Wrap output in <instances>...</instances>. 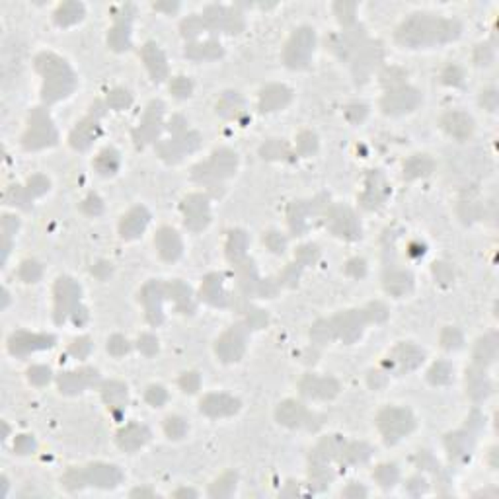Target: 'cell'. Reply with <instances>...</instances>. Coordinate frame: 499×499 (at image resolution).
<instances>
[{
	"label": "cell",
	"instance_id": "obj_36",
	"mask_svg": "<svg viewBox=\"0 0 499 499\" xmlns=\"http://www.w3.org/2000/svg\"><path fill=\"white\" fill-rule=\"evenodd\" d=\"M166 433L174 439H180L185 433V423H183V419L180 417H170L168 421H166Z\"/></svg>",
	"mask_w": 499,
	"mask_h": 499
},
{
	"label": "cell",
	"instance_id": "obj_9",
	"mask_svg": "<svg viewBox=\"0 0 499 499\" xmlns=\"http://www.w3.org/2000/svg\"><path fill=\"white\" fill-rule=\"evenodd\" d=\"M363 324H365V314L351 310V312H345L343 316L336 318L332 322V328H334V334H338L343 340L353 341L355 338H359Z\"/></svg>",
	"mask_w": 499,
	"mask_h": 499
},
{
	"label": "cell",
	"instance_id": "obj_37",
	"mask_svg": "<svg viewBox=\"0 0 499 499\" xmlns=\"http://www.w3.org/2000/svg\"><path fill=\"white\" fill-rule=\"evenodd\" d=\"M170 88H172V92H174L176 96H180V97L189 96V92H192V84H189V80H185L183 76L176 78V80L172 82Z\"/></svg>",
	"mask_w": 499,
	"mask_h": 499
},
{
	"label": "cell",
	"instance_id": "obj_27",
	"mask_svg": "<svg viewBox=\"0 0 499 499\" xmlns=\"http://www.w3.org/2000/svg\"><path fill=\"white\" fill-rule=\"evenodd\" d=\"M410 287H412V277L406 271H394V273H390L388 277H386V289H388V292H394L398 297L404 294V292H408Z\"/></svg>",
	"mask_w": 499,
	"mask_h": 499
},
{
	"label": "cell",
	"instance_id": "obj_41",
	"mask_svg": "<svg viewBox=\"0 0 499 499\" xmlns=\"http://www.w3.org/2000/svg\"><path fill=\"white\" fill-rule=\"evenodd\" d=\"M182 386L185 388V392H195V388H197V378L194 377V373L192 375H185L182 378Z\"/></svg>",
	"mask_w": 499,
	"mask_h": 499
},
{
	"label": "cell",
	"instance_id": "obj_16",
	"mask_svg": "<svg viewBox=\"0 0 499 499\" xmlns=\"http://www.w3.org/2000/svg\"><path fill=\"white\" fill-rule=\"evenodd\" d=\"M146 224H148V213H146V209L143 207H137V209H131L129 213H127V217H123L121 220V236L123 238H127V240H131V238H137L141 232L145 231Z\"/></svg>",
	"mask_w": 499,
	"mask_h": 499
},
{
	"label": "cell",
	"instance_id": "obj_18",
	"mask_svg": "<svg viewBox=\"0 0 499 499\" xmlns=\"http://www.w3.org/2000/svg\"><path fill=\"white\" fill-rule=\"evenodd\" d=\"M238 410V402L236 400H232L229 396H224V394H213V396H209L205 402H201V412H205L209 415H229V414H234Z\"/></svg>",
	"mask_w": 499,
	"mask_h": 499
},
{
	"label": "cell",
	"instance_id": "obj_34",
	"mask_svg": "<svg viewBox=\"0 0 499 499\" xmlns=\"http://www.w3.org/2000/svg\"><path fill=\"white\" fill-rule=\"evenodd\" d=\"M451 367L447 365V363H439L431 369V373H429V378H431V382H435V384H447L449 380H451Z\"/></svg>",
	"mask_w": 499,
	"mask_h": 499
},
{
	"label": "cell",
	"instance_id": "obj_19",
	"mask_svg": "<svg viewBox=\"0 0 499 499\" xmlns=\"http://www.w3.org/2000/svg\"><path fill=\"white\" fill-rule=\"evenodd\" d=\"M209 168H211V176L215 180L227 178L236 168V154L231 152V150H219V152H215V156L211 160Z\"/></svg>",
	"mask_w": 499,
	"mask_h": 499
},
{
	"label": "cell",
	"instance_id": "obj_21",
	"mask_svg": "<svg viewBox=\"0 0 499 499\" xmlns=\"http://www.w3.org/2000/svg\"><path fill=\"white\" fill-rule=\"evenodd\" d=\"M289 97H291V92L287 88H283V86H269L268 90H264V94H262L259 106H262L264 111L281 110L289 102Z\"/></svg>",
	"mask_w": 499,
	"mask_h": 499
},
{
	"label": "cell",
	"instance_id": "obj_31",
	"mask_svg": "<svg viewBox=\"0 0 499 499\" xmlns=\"http://www.w3.org/2000/svg\"><path fill=\"white\" fill-rule=\"evenodd\" d=\"M104 398H106V402L111 404V406H123V404L127 402V392L123 388L121 384H117V382H111L106 386L104 390Z\"/></svg>",
	"mask_w": 499,
	"mask_h": 499
},
{
	"label": "cell",
	"instance_id": "obj_7",
	"mask_svg": "<svg viewBox=\"0 0 499 499\" xmlns=\"http://www.w3.org/2000/svg\"><path fill=\"white\" fill-rule=\"evenodd\" d=\"M55 139H57V135H55V129L49 123L47 117L36 113L34 119H32V125H30V131L24 137L25 148H41V146L53 145Z\"/></svg>",
	"mask_w": 499,
	"mask_h": 499
},
{
	"label": "cell",
	"instance_id": "obj_30",
	"mask_svg": "<svg viewBox=\"0 0 499 499\" xmlns=\"http://www.w3.org/2000/svg\"><path fill=\"white\" fill-rule=\"evenodd\" d=\"M219 277L217 275H211L205 279L203 283V289H201V297L209 301V303H213V305H219V299L222 297V291H220V283H219Z\"/></svg>",
	"mask_w": 499,
	"mask_h": 499
},
{
	"label": "cell",
	"instance_id": "obj_33",
	"mask_svg": "<svg viewBox=\"0 0 499 499\" xmlns=\"http://www.w3.org/2000/svg\"><path fill=\"white\" fill-rule=\"evenodd\" d=\"M375 478H377L378 484L382 487H392L396 484V480H398V470L394 466H380L375 472Z\"/></svg>",
	"mask_w": 499,
	"mask_h": 499
},
{
	"label": "cell",
	"instance_id": "obj_38",
	"mask_svg": "<svg viewBox=\"0 0 499 499\" xmlns=\"http://www.w3.org/2000/svg\"><path fill=\"white\" fill-rule=\"evenodd\" d=\"M49 369L45 367H34L32 371H30V380L32 382H36V384H45L49 380Z\"/></svg>",
	"mask_w": 499,
	"mask_h": 499
},
{
	"label": "cell",
	"instance_id": "obj_24",
	"mask_svg": "<svg viewBox=\"0 0 499 499\" xmlns=\"http://www.w3.org/2000/svg\"><path fill=\"white\" fill-rule=\"evenodd\" d=\"M449 445V451H451L452 459H466L470 452H472V437L468 433H456L451 435V439L447 441Z\"/></svg>",
	"mask_w": 499,
	"mask_h": 499
},
{
	"label": "cell",
	"instance_id": "obj_13",
	"mask_svg": "<svg viewBox=\"0 0 499 499\" xmlns=\"http://www.w3.org/2000/svg\"><path fill=\"white\" fill-rule=\"evenodd\" d=\"M423 361V353L414 347V345H400L394 349L392 359H390V367L396 369V371H412L415 367Z\"/></svg>",
	"mask_w": 499,
	"mask_h": 499
},
{
	"label": "cell",
	"instance_id": "obj_25",
	"mask_svg": "<svg viewBox=\"0 0 499 499\" xmlns=\"http://www.w3.org/2000/svg\"><path fill=\"white\" fill-rule=\"evenodd\" d=\"M498 355V340L496 336H487L486 340H482L478 343V349H476V363L478 365H489Z\"/></svg>",
	"mask_w": 499,
	"mask_h": 499
},
{
	"label": "cell",
	"instance_id": "obj_4",
	"mask_svg": "<svg viewBox=\"0 0 499 499\" xmlns=\"http://www.w3.org/2000/svg\"><path fill=\"white\" fill-rule=\"evenodd\" d=\"M378 427L382 431V435L386 439V443H396L400 441L404 435H408L414 429V417L406 410H398V408H388L382 414L378 415Z\"/></svg>",
	"mask_w": 499,
	"mask_h": 499
},
{
	"label": "cell",
	"instance_id": "obj_10",
	"mask_svg": "<svg viewBox=\"0 0 499 499\" xmlns=\"http://www.w3.org/2000/svg\"><path fill=\"white\" fill-rule=\"evenodd\" d=\"M244 351V329L242 326L234 328L222 336V340L217 343V353L222 357V361H238V357Z\"/></svg>",
	"mask_w": 499,
	"mask_h": 499
},
{
	"label": "cell",
	"instance_id": "obj_8",
	"mask_svg": "<svg viewBox=\"0 0 499 499\" xmlns=\"http://www.w3.org/2000/svg\"><path fill=\"white\" fill-rule=\"evenodd\" d=\"M417 102H419V96H417L415 90L400 86V88L390 90L388 94L384 96V100H382V110L386 111V113L396 115V113H404V111H410L412 108H415Z\"/></svg>",
	"mask_w": 499,
	"mask_h": 499
},
{
	"label": "cell",
	"instance_id": "obj_17",
	"mask_svg": "<svg viewBox=\"0 0 499 499\" xmlns=\"http://www.w3.org/2000/svg\"><path fill=\"white\" fill-rule=\"evenodd\" d=\"M332 229L338 236H345V238H357L361 232L351 211H347V209H338L332 215Z\"/></svg>",
	"mask_w": 499,
	"mask_h": 499
},
{
	"label": "cell",
	"instance_id": "obj_29",
	"mask_svg": "<svg viewBox=\"0 0 499 499\" xmlns=\"http://www.w3.org/2000/svg\"><path fill=\"white\" fill-rule=\"evenodd\" d=\"M431 168H433V164H431V160L427 156H414L406 164L404 170H406V178H419V176L429 174Z\"/></svg>",
	"mask_w": 499,
	"mask_h": 499
},
{
	"label": "cell",
	"instance_id": "obj_28",
	"mask_svg": "<svg viewBox=\"0 0 499 499\" xmlns=\"http://www.w3.org/2000/svg\"><path fill=\"white\" fill-rule=\"evenodd\" d=\"M303 415H305V410L301 404L287 402L279 408V419L287 426H299L303 421Z\"/></svg>",
	"mask_w": 499,
	"mask_h": 499
},
{
	"label": "cell",
	"instance_id": "obj_22",
	"mask_svg": "<svg viewBox=\"0 0 499 499\" xmlns=\"http://www.w3.org/2000/svg\"><path fill=\"white\" fill-rule=\"evenodd\" d=\"M143 55H145L146 67L152 74V78L162 80L164 74H166V61H164V55L160 53V49H156V45H152V43H148L143 51Z\"/></svg>",
	"mask_w": 499,
	"mask_h": 499
},
{
	"label": "cell",
	"instance_id": "obj_26",
	"mask_svg": "<svg viewBox=\"0 0 499 499\" xmlns=\"http://www.w3.org/2000/svg\"><path fill=\"white\" fill-rule=\"evenodd\" d=\"M96 168L104 176H111L119 168V154L113 148H106L96 159Z\"/></svg>",
	"mask_w": 499,
	"mask_h": 499
},
{
	"label": "cell",
	"instance_id": "obj_2",
	"mask_svg": "<svg viewBox=\"0 0 499 499\" xmlns=\"http://www.w3.org/2000/svg\"><path fill=\"white\" fill-rule=\"evenodd\" d=\"M37 69L45 74V86H43L45 102H57L61 97L69 96V92L74 88V82L73 74L65 61L57 59L55 55H41L37 59Z\"/></svg>",
	"mask_w": 499,
	"mask_h": 499
},
{
	"label": "cell",
	"instance_id": "obj_1",
	"mask_svg": "<svg viewBox=\"0 0 499 499\" xmlns=\"http://www.w3.org/2000/svg\"><path fill=\"white\" fill-rule=\"evenodd\" d=\"M459 32H461V25L456 22L417 14L400 27L398 39L408 47H423V45L451 41L459 36Z\"/></svg>",
	"mask_w": 499,
	"mask_h": 499
},
{
	"label": "cell",
	"instance_id": "obj_40",
	"mask_svg": "<svg viewBox=\"0 0 499 499\" xmlns=\"http://www.w3.org/2000/svg\"><path fill=\"white\" fill-rule=\"evenodd\" d=\"M148 402L150 404H154V406H160V404L164 402L166 400V392L162 388H150V392H148Z\"/></svg>",
	"mask_w": 499,
	"mask_h": 499
},
{
	"label": "cell",
	"instance_id": "obj_5",
	"mask_svg": "<svg viewBox=\"0 0 499 499\" xmlns=\"http://www.w3.org/2000/svg\"><path fill=\"white\" fill-rule=\"evenodd\" d=\"M314 47V34L310 30H299L294 37L291 39L289 47H287V62L292 69H303L308 59H310V53Z\"/></svg>",
	"mask_w": 499,
	"mask_h": 499
},
{
	"label": "cell",
	"instance_id": "obj_32",
	"mask_svg": "<svg viewBox=\"0 0 499 499\" xmlns=\"http://www.w3.org/2000/svg\"><path fill=\"white\" fill-rule=\"evenodd\" d=\"M80 14H82V6L80 4H65L61 10L57 12V22L61 25H69L80 20Z\"/></svg>",
	"mask_w": 499,
	"mask_h": 499
},
{
	"label": "cell",
	"instance_id": "obj_12",
	"mask_svg": "<svg viewBox=\"0 0 499 499\" xmlns=\"http://www.w3.org/2000/svg\"><path fill=\"white\" fill-rule=\"evenodd\" d=\"M443 127L447 129V133L452 135L454 139L459 141H464L468 139L472 131H474V123L472 119L466 115V113H461V111H451L443 117Z\"/></svg>",
	"mask_w": 499,
	"mask_h": 499
},
{
	"label": "cell",
	"instance_id": "obj_20",
	"mask_svg": "<svg viewBox=\"0 0 499 499\" xmlns=\"http://www.w3.org/2000/svg\"><path fill=\"white\" fill-rule=\"evenodd\" d=\"M148 441V429L143 426H129L119 433V447L125 451H137Z\"/></svg>",
	"mask_w": 499,
	"mask_h": 499
},
{
	"label": "cell",
	"instance_id": "obj_6",
	"mask_svg": "<svg viewBox=\"0 0 499 499\" xmlns=\"http://www.w3.org/2000/svg\"><path fill=\"white\" fill-rule=\"evenodd\" d=\"M55 294H57V322H62L76 310L80 289L76 287V283H73V279L62 277L55 287Z\"/></svg>",
	"mask_w": 499,
	"mask_h": 499
},
{
	"label": "cell",
	"instance_id": "obj_11",
	"mask_svg": "<svg viewBox=\"0 0 499 499\" xmlns=\"http://www.w3.org/2000/svg\"><path fill=\"white\" fill-rule=\"evenodd\" d=\"M55 338L51 336H30V334H18L10 340V351L14 355L30 353V351H37V349H45L53 345Z\"/></svg>",
	"mask_w": 499,
	"mask_h": 499
},
{
	"label": "cell",
	"instance_id": "obj_39",
	"mask_svg": "<svg viewBox=\"0 0 499 499\" xmlns=\"http://www.w3.org/2000/svg\"><path fill=\"white\" fill-rule=\"evenodd\" d=\"M110 351L113 355H123L127 351V341L123 340V338H119V336H115L110 343Z\"/></svg>",
	"mask_w": 499,
	"mask_h": 499
},
{
	"label": "cell",
	"instance_id": "obj_35",
	"mask_svg": "<svg viewBox=\"0 0 499 499\" xmlns=\"http://www.w3.org/2000/svg\"><path fill=\"white\" fill-rule=\"evenodd\" d=\"M84 386V375H78V373H67L61 378V388L65 392H74V390H80Z\"/></svg>",
	"mask_w": 499,
	"mask_h": 499
},
{
	"label": "cell",
	"instance_id": "obj_14",
	"mask_svg": "<svg viewBox=\"0 0 499 499\" xmlns=\"http://www.w3.org/2000/svg\"><path fill=\"white\" fill-rule=\"evenodd\" d=\"M156 248H159L160 256L168 262H174L178 259L180 254H182V240L178 236V232L172 231V229H162V231L156 234Z\"/></svg>",
	"mask_w": 499,
	"mask_h": 499
},
{
	"label": "cell",
	"instance_id": "obj_15",
	"mask_svg": "<svg viewBox=\"0 0 499 499\" xmlns=\"http://www.w3.org/2000/svg\"><path fill=\"white\" fill-rule=\"evenodd\" d=\"M209 220L207 201L201 195H194L185 201V224L192 229H201Z\"/></svg>",
	"mask_w": 499,
	"mask_h": 499
},
{
	"label": "cell",
	"instance_id": "obj_23",
	"mask_svg": "<svg viewBox=\"0 0 499 499\" xmlns=\"http://www.w3.org/2000/svg\"><path fill=\"white\" fill-rule=\"evenodd\" d=\"M97 131H100L97 123L94 119H86V121H82L74 129V133L71 135V141H73V145L76 148H86V146L94 141Z\"/></svg>",
	"mask_w": 499,
	"mask_h": 499
},
{
	"label": "cell",
	"instance_id": "obj_3",
	"mask_svg": "<svg viewBox=\"0 0 499 499\" xmlns=\"http://www.w3.org/2000/svg\"><path fill=\"white\" fill-rule=\"evenodd\" d=\"M123 482V474L117 466L108 464H92L86 468L71 470L65 476V486L69 489H82V487H117Z\"/></svg>",
	"mask_w": 499,
	"mask_h": 499
}]
</instances>
